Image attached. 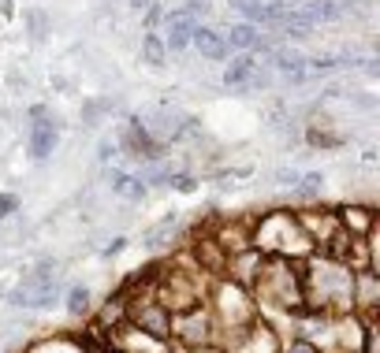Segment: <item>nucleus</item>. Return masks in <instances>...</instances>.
I'll list each match as a JSON object with an SVG mask.
<instances>
[{
  "label": "nucleus",
  "instance_id": "5",
  "mask_svg": "<svg viewBox=\"0 0 380 353\" xmlns=\"http://www.w3.org/2000/svg\"><path fill=\"white\" fill-rule=\"evenodd\" d=\"M190 45L198 49L202 56H209V60H224V56H228V41H224V34L209 30V26H194V30H190Z\"/></svg>",
  "mask_w": 380,
  "mask_h": 353
},
{
  "label": "nucleus",
  "instance_id": "9",
  "mask_svg": "<svg viewBox=\"0 0 380 353\" xmlns=\"http://www.w3.org/2000/svg\"><path fill=\"white\" fill-rule=\"evenodd\" d=\"M138 323H142V328H146L153 338H164L168 328H172V323H168V312H164V309H146V312L138 316Z\"/></svg>",
  "mask_w": 380,
  "mask_h": 353
},
{
  "label": "nucleus",
  "instance_id": "15",
  "mask_svg": "<svg viewBox=\"0 0 380 353\" xmlns=\"http://www.w3.org/2000/svg\"><path fill=\"white\" fill-rule=\"evenodd\" d=\"M168 182H172L179 193H194V186H198V182H194L190 175H176V179H168Z\"/></svg>",
  "mask_w": 380,
  "mask_h": 353
},
{
  "label": "nucleus",
  "instance_id": "10",
  "mask_svg": "<svg viewBox=\"0 0 380 353\" xmlns=\"http://www.w3.org/2000/svg\"><path fill=\"white\" fill-rule=\"evenodd\" d=\"M164 41H161V37H157V34H146V37H142V56H146V63H149V68H164Z\"/></svg>",
  "mask_w": 380,
  "mask_h": 353
},
{
  "label": "nucleus",
  "instance_id": "17",
  "mask_svg": "<svg viewBox=\"0 0 380 353\" xmlns=\"http://www.w3.org/2000/svg\"><path fill=\"white\" fill-rule=\"evenodd\" d=\"M11 208H16V198L4 193V198H0V216H11Z\"/></svg>",
  "mask_w": 380,
  "mask_h": 353
},
{
  "label": "nucleus",
  "instance_id": "2",
  "mask_svg": "<svg viewBox=\"0 0 380 353\" xmlns=\"http://www.w3.org/2000/svg\"><path fill=\"white\" fill-rule=\"evenodd\" d=\"M265 82H269V75H261V68L250 56L235 60L231 68L224 71V86H231V89H257V86H265Z\"/></svg>",
  "mask_w": 380,
  "mask_h": 353
},
{
  "label": "nucleus",
  "instance_id": "19",
  "mask_svg": "<svg viewBox=\"0 0 380 353\" xmlns=\"http://www.w3.org/2000/svg\"><path fill=\"white\" fill-rule=\"evenodd\" d=\"M276 182H280V186H295L298 175H295V172H280V175H276Z\"/></svg>",
  "mask_w": 380,
  "mask_h": 353
},
{
  "label": "nucleus",
  "instance_id": "20",
  "mask_svg": "<svg viewBox=\"0 0 380 353\" xmlns=\"http://www.w3.org/2000/svg\"><path fill=\"white\" fill-rule=\"evenodd\" d=\"M123 245H127V242H123V238H116V242H112V245H109V250H104V257H112V253H120V250H123Z\"/></svg>",
  "mask_w": 380,
  "mask_h": 353
},
{
  "label": "nucleus",
  "instance_id": "4",
  "mask_svg": "<svg viewBox=\"0 0 380 353\" xmlns=\"http://www.w3.org/2000/svg\"><path fill=\"white\" fill-rule=\"evenodd\" d=\"M34 127H30V153L34 160H45V156L52 153V146H56V123L45 115V108H34Z\"/></svg>",
  "mask_w": 380,
  "mask_h": 353
},
{
  "label": "nucleus",
  "instance_id": "6",
  "mask_svg": "<svg viewBox=\"0 0 380 353\" xmlns=\"http://www.w3.org/2000/svg\"><path fill=\"white\" fill-rule=\"evenodd\" d=\"M235 11H243L250 23H272L276 19V8H269L265 0H231Z\"/></svg>",
  "mask_w": 380,
  "mask_h": 353
},
{
  "label": "nucleus",
  "instance_id": "7",
  "mask_svg": "<svg viewBox=\"0 0 380 353\" xmlns=\"http://www.w3.org/2000/svg\"><path fill=\"white\" fill-rule=\"evenodd\" d=\"M224 41L231 45V49H261L265 41H261V34L254 30L250 23H243V26H231V34L224 37Z\"/></svg>",
  "mask_w": 380,
  "mask_h": 353
},
{
  "label": "nucleus",
  "instance_id": "13",
  "mask_svg": "<svg viewBox=\"0 0 380 353\" xmlns=\"http://www.w3.org/2000/svg\"><path fill=\"white\" fill-rule=\"evenodd\" d=\"M86 305H90V290L86 286H75V290L68 294V312L78 316V312H86Z\"/></svg>",
  "mask_w": 380,
  "mask_h": 353
},
{
  "label": "nucleus",
  "instance_id": "8",
  "mask_svg": "<svg viewBox=\"0 0 380 353\" xmlns=\"http://www.w3.org/2000/svg\"><path fill=\"white\" fill-rule=\"evenodd\" d=\"M179 224V216L176 212H168L164 219H161V224H153L146 234H142V245H149V250H157V245H164V238H168V234H172V227Z\"/></svg>",
  "mask_w": 380,
  "mask_h": 353
},
{
  "label": "nucleus",
  "instance_id": "1",
  "mask_svg": "<svg viewBox=\"0 0 380 353\" xmlns=\"http://www.w3.org/2000/svg\"><path fill=\"white\" fill-rule=\"evenodd\" d=\"M135 123H138L142 130H146L149 138H161V141H168V138H179L183 130H187V127H183L187 120H179V115H176V112H168V108L146 112V115H142V120H135Z\"/></svg>",
  "mask_w": 380,
  "mask_h": 353
},
{
  "label": "nucleus",
  "instance_id": "16",
  "mask_svg": "<svg viewBox=\"0 0 380 353\" xmlns=\"http://www.w3.org/2000/svg\"><path fill=\"white\" fill-rule=\"evenodd\" d=\"M116 156V146L112 141H101V149H97V160H112Z\"/></svg>",
  "mask_w": 380,
  "mask_h": 353
},
{
  "label": "nucleus",
  "instance_id": "21",
  "mask_svg": "<svg viewBox=\"0 0 380 353\" xmlns=\"http://www.w3.org/2000/svg\"><path fill=\"white\" fill-rule=\"evenodd\" d=\"M130 8H138V11H146V8H153V0H130Z\"/></svg>",
  "mask_w": 380,
  "mask_h": 353
},
{
  "label": "nucleus",
  "instance_id": "3",
  "mask_svg": "<svg viewBox=\"0 0 380 353\" xmlns=\"http://www.w3.org/2000/svg\"><path fill=\"white\" fill-rule=\"evenodd\" d=\"M168 37H161V41H164V49H172V52H179V49H187L190 45V30H194V26H198V19H194L190 15V11L187 8H179V11H172V15H168Z\"/></svg>",
  "mask_w": 380,
  "mask_h": 353
},
{
  "label": "nucleus",
  "instance_id": "14",
  "mask_svg": "<svg viewBox=\"0 0 380 353\" xmlns=\"http://www.w3.org/2000/svg\"><path fill=\"white\" fill-rule=\"evenodd\" d=\"M276 68L283 71V75H302V56H295V52H280L276 56Z\"/></svg>",
  "mask_w": 380,
  "mask_h": 353
},
{
  "label": "nucleus",
  "instance_id": "11",
  "mask_svg": "<svg viewBox=\"0 0 380 353\" xmlns=\"http://www.w3.org/2000/svg\"><path fill=\"white\" fill-rule=\"evenodd\" d=\"M343 11H347V4H339V0H313L306 15L317 23V19H339Z\"/></svg>",
  "mask_w": 380,
  "mask_h": 353
},
{
  "label": "nucleus",
  "instance_id": "12",
  "mask_svg": "<svg viewBox=\"0 0 380 353\" xmlns=\"http://www.w3.org/2000/svg\"><path fill=\"white\" fill-rule=\"evenodd\" d=\"M321 190H324V175H317V172H313V175H302V179H298V186H295L298 198H317Z\"/></svg>",
  "mask_w": 380,
  "mask_h": 353
},
{
  "label": "nucleus",
  "instance_id": "18",
  "mask_svg": "<svg viewBox=\"0 0 380 353\" xmlns=\"http://www.w3.org/2000/svg\"><path fill=\"white\" fill-rule=\"evenodd\" d=\"M287 353H317V346H309V342H291V346H287Z\"/></svg>",
  "mask_w": 380,
  "mask_h": 353
}]
</instances>
